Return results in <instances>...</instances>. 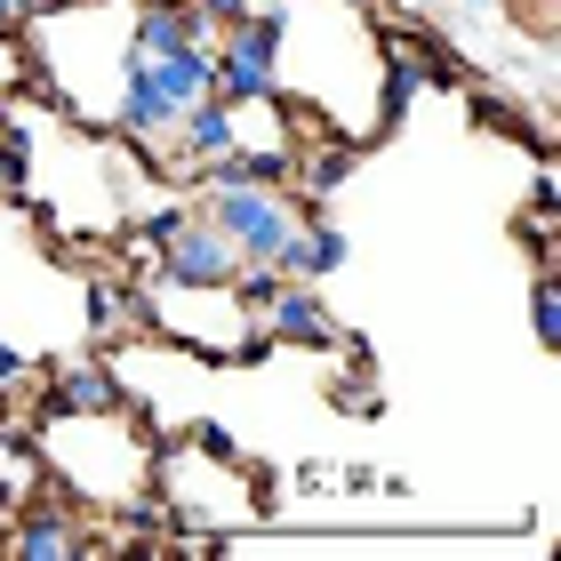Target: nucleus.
<instances>
[{
  "mask_svg": "<svg viewBox=\"0 0 561 561\" xmlns=\"http://www.w3.org/2000/svg\"><path fill=\"white\" fill-rule=\"evenodd\" d=\"M280 41H289V9H280V0L249 9L233 33H217V48H209V89L233 113L273 105V96H280Z\"/></svg>",
  "mask_w": 561,
  "mask_h": 561,
  "instance_id": "f257e3e1",
  "label": "nucleus"
},
{
  "mask_svg": "<svg viewBox=\"0 0 561 561\" xmlns=\"http://www.w3.org/2000/svg\"><path fill=\"white\" fill-rule=\"evenodd\" d=\"M201 217H209L217 233L233 241L241 265H273L280 241H289V225H297V201L280 193V185H209Z\"/></svg>",
  "mask_w": 561,
  "mask_h": 561,
  "instance_id": "f03ea898",
  "label": "nucleus"
},
{
  "mask_svg": "<svg viewBox=\"0 0 561 561\" xmlns=\"http://www.w3.org/2000/svg\"><path fill=\"white\" fill-rule=\"evenodd\" d=\"M449 81H457V65H449L425 33L377 41V137H393L401 121H410L417 96H425V89H449Z\"/></svg>",
  "mask_w": 561,
  "mask_h": 561,
  "instance_id": "7ed1b4c3",
  "label": "nucleus"
},
{
  "mask_svg": "<svg viewBox=\"0 0 561 561\" xmlns=\"http://www.w3.org/2000/svg\"><path fill=\"white\" fill-rule=\"evenodd\" d=\"M152 257H161V265H152V273H161V289H225V280H233V265H241L233 241H225L201 209L176 217L169 233L152 241Z\"/></svg>",
  "mask_w": 561,
  "mask_h": 561,
  "instance_id": "20e7f679",
  "label": "nucleus"
},
{
  "mask_svg": "<svg viewBox=\"0 0 561 561\" xmlns=\"http://www.w3.org/2000/svg\"><path fill=\"white\" fill-rule=\"evenodd\" d=\"M257 321H265V337H273V345H337V313L321 305L313 280H280L273 305H265Z\"/></svg>",
  "mask_w": 561,
  "mask_h": 561,
  "instance_id": "39448f33",
  "label": "nucleus"
},
{
  "mask_svg": "<svg viewBox=\"0 0 561 561\" xmlns=\"http://www.w3.org/2000/svg\"><path fill=\"white\" fill-rule=\"evenodd\" d=\"M337 265H345V233L329 217H297L289 241H280V257H273L280 280H329Z\"/></svg>",
  "mask_w": 561,
  "mask_h": 561,
  "instance_id": "423d86ee",
  "label": "nucleus"
},
{
  "mask_svg": "<svg viewBox=\"0 0 561 561\" xmlns=\"http://www.w3.org/2000/svg\"><path fill=\"white\" fill-rule=\"evenodd\" d=\"M41 410H129V393H121V377H113V369L72 362V369H48Z\"/></svg>",
  "mask_w": 561,
  "mask_h": 561,
  "instance_id": "0eeeda50",
  "label": "nucleus"
},
{
  "mask_svg": "<svg viewBox=\"0 0 561 561\" xmlns=\"http://www.w3.org/2000/svg\"><path fill=\"white\" fill-rule=\"evenodd\" d=\"M137 57H145V48H137ZM145 72H152V89H161L169 113H185L193 96H209V48H169V57H145Z\"/></svg>",
  "mask_w": 561,
  "mask_h": 561,
  "instance_id": "6e6552de",
  "label": "nucleus"
},
{
  "mask_svg": "<svg viewBox=\"0 0 561 561\" xmlns=\"http://www.w3.org/2000/svg\"><path fill=\"white\" fill-rule=\"evenodd\" d=\"M89 329H96V337H121V329H145V297L129 289V280L96 273V280H89Z\"/></svg>",
  "mask_w": 561,
  "mask_h": 561,
  "instance_id": "1a4fd4ad",
  "label": "nucleus"
},
{
  "mask_svg": "<svg viewBox=\"0 0 561 561\" xmlns=\"http://www.w3.org/2000/svg\"><path fill=\"white\" fill-rule=\"evenodd\" d=\"M529 321H538V345H561V289H553V265H538V297H529Z\"/></svg>",
  "mask_w": 561,
  "mask_h": 561,
  "instance_id": "9d476101",
  "label": "nucleus"
},
{
  "mask_svg": "<svg viewBox=\"0 0 561 561\" xmlns=\"http://www.w3.org/2000/svg\"><path fill=\"white\" fill-rule=\"evenodd\" d=\"M249 9H257V0H193V16L209 24V33H233V24H241Z\"/></svg>",
  "mask_w": 561,
  "mask_h": 561,
  "instance_id": "9b49d317",
  "label": "nucleus"
},
{
  "mask_svg": "<svg viewBox=\"0 0 561 561\" xmlns=\"http://www.w3.org/2000/svg\"><path fill=\"white\" fill-rule=\"evenodd\" d=\"M329 401H337L345 417H377V393H369V377H345V386L329 393Z\"/></svg>",
  "mask_w": 561,
  "mask_h": 561,
  "instance_id": "f8f14e48",
  "label": "nucleus"
},
{
  "mask_svg": "<svg viewBox=\"0 0 561 561\" xmlns=\"http://www.w3.org/2000/svg\"><path fill=\"white\" fill-rule=\"evenodd\" d=\"M33 16H41V0H0V41H24Z\"/></svg>",
  "mask_w": 561,
  "mask_h": 561,
  "instance_id": "ddd939ff",
  "label": "nucleus"
},
{
  "mask_svg": "<svg viewBox=\"0 0 561 561\" xmlns=\"http://www.w3.org/2000/svg\"><path fill=\"white\" fill-rule=\"evenodd\" d=\"M24 377H33V362H24L16 345H0V393H9V386H24Z\"/></svg>",
  "mask_w": 561,
  "mask_h": 561,
  "instance_id": "4468645a",
  "label": "nucleus"
},
{
  "mask_svg": "<svg viewBox=\"0 0 561 561\" xmlns=\"http://www.w3.org/2000/svg\"><path fill=\"white\" fill-rule=\"evenodd\" d=\"M337 9H345V16H362V9H369V0H337Z\"/></svg>",
  "mask_w": 561,
  "mask_h": 561,
  "instance_id": "2eb2a0df",
  "label": "nucleus"
},
{
  "mask_svg": "<svg viewBox=\"0 0 561 561\" xmlns=\"http://www.w3.org/2000/svg\"><path fill=\"white\" fill-rule=\"evenodd\" d=\"M9 193H16V185H9V176H0V209H9Z\"/></svg>",
  "mask_w": 561,
  "mask_h": 561,
  "instance_id": "dca6fc26",
  "label": "nucleus"
}]
</instances>
